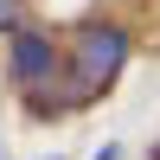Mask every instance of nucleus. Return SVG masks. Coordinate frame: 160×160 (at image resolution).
I'll use <instances>...</instances> for the list:
<instances>
[{"label":"nucleus","instance_id":"f257e3e1","mask_svg":"<svg viewBox=\"0 0 160 160\" xmlns=\"http://www.w3.org/2000/svg\"><path fill=\"white\" fill-rule=\"evenodd\" d=\"M71 83H64V96L71 102H90V96H102V90L122 77V64H128V32L122 26H77V38H71Z\"/></svg>","mask_w":160,"mask_h":160},{"label":"nucleus","instance_id":"f03ea898","mask_svg":"<svg viewBox=\"0 0 160 160\" xmlns=\"http://www.w3.org/2000/svg\"><path fill=\"white\" fill-rule=\"evenodd\" d=\"M13 77H19L26 90H32V96H45V77H58V51L45 45V38H32V32H19L13 38Z\"/></svg>","mask_w":160,"mask_h":160},{"label":"nucleus","instance_id":"7ed1b4c3","mask_svg":"<svg viewBox=\"0 0 160 160\" xmlns=\"http://www.w3.org/2000/svg\"><path fill=\"white\" fill-rule=\"evenodd\" d=\"M19 26V0H0V32H13Z\"/></svg>","mask_w":160,"mask_h":160},{"label":"nucleus","instance_id":"20e7f679","mask_svg":"<svg viewBox=\"0 0 160 160\" xmlns=\"http://www.w3.org/2000/svg\"><path fill=\"white\" fill-rule=\"evenodd\" d=\"M154 160H160V154H154Z\"/></svg>","mask_w":160,"mask_h":160}]
</instances>
